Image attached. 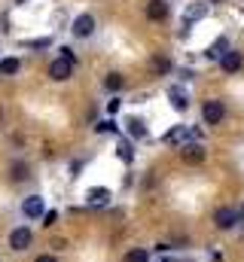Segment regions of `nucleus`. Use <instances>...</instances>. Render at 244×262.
Returning <instances> with one entry per match:
<instances>
[{"label": "nucleus", "mask_w": 244, "mask_h": 262, "mask_svg": "<svg viewBox=\"0 0 244 262\" xmlns=\"http://www.w3.org/2000/svg\"><path fill=\"white\" fill-rule=\"evenodd\" d=\"M116 156H119L125 165H131V162H134V149H131V140L119 137V143H116Z\"/></svg>", "instance_id": "17"}, {"label": "nucleus", "mask_w": 244, "mask_h": 262, "mask_svg": "<svg viewBox=\"0 0 244 262\" xmlns=\"http://www.w3.org/2000/svg\"><path fill=\"white\" fill-rule=\"evenodd\" d=\"M95 128L101 131V134H116V122H113V119H104V122H98V125H95Z\"/></svg>", "instance_id": "23"}, {"label": "nucleus", "mask_w": 244, "mask_h": 262, "mask_svg": "<svg viewBox=\"0 0 244 262\" xmlns=\"http://www.w3.org/2000/svg\"><path fill=\"white\" fill-rule=\"evenodd\" d=\"M15 3H28V0H15Z\"/></svg>", "instance_id": "32"}, {"label": "nucleus", "mask_w": 244, "mask_h": 262, "mask_svg": "<svg viewBox=\"0 0 244 262\" xmlns=\"http://www.w3.org/2000/svg\"><path fill=\"white\" fill-rule=\"evenodd\" d=\"M49 76H52L55 82H67V79L73 76V64H67L64 58H55V61L49 64Z\"/></svg>", "instance_id": "12"}, {"label": "nucleus", "mask_w": 244, "mask_h": 262, "mask_svg": "<svg viewBox=\"0 0 244 262\" xmlns=\"http://www.w3.org/2000/svg\"><path fill=\"white\" fill-rule=\"evenodd\" d=\"M122 262H150V250L147 247H134V250H128Z\"/></svg>", "instance_id": "20"}, {"label": "nucleus", "mask_w": 244, "mask_h": 262, "mask_svg": "<svg viewBox=\"0 0 244 262\" xmlns=\"http://www.w3.org/2000/svg\"><path fill=\"white\" fill-rule=\"evenodd\" d=\"M201 116H205V122H208V125H220V122H223V116H226V104H223V101H217V98H211V101H205Z\"/></svg>", "instance_id": "2"}, {"label": "nucleus", "mask_w": 244, "mask_h": 262, "mask_svg": "<svg viewBox=\"0 0 244 262\" xmlns=\"http://www.w3.org/2000/svg\"><path fill=\"white\" fill-rule=\"evenodd\" d=\"M150 67H153L156 73H171V61H168L165 55H156V58L150 61Z\"/></svg>", "instance_id": "22"}, {"label": "nucleus", "mask_w": 244, "mask_h": 262, "mask_svg": "<svg viewBox=\"0 0 244 262\" xmlns=\"http://www.w3.org/2000/svg\"><path fill=\"white\" fill-rule=\"evenodd\" d=\"M79 168H83V162H73V165H70V177H76V174H79Z\"/></svg>", "instance_id": "27"}, {"label": "nucleus", "mask_w": 244, "mask_h": 262, "mask_svg": "<svg viewBox=\"0 0 244 262\" xmlns=\"http://www.w3.org/2000/svg\"><path fill=\"white\" fill-rule=\"evenodd\" d=\"M189 140H192L189 125H174V128H168L162 134V143H165V146H177V149H180L183 143H189Z\"/></svg>", "instance_id": "3"}, {"label": "nucleus", "mask_w": 244, "mask_h": 262, "mask_svg": "<svg viewBox=\"0 0 244 262\" xmlns=\"http://www.w3.org/2000/svg\"><path fill=\"white\" fill-rule=\"evenodd\" d=\"M52 40L49 37H40V40H22V49H49Z\"/></svg>", "instance_id": "21"}, {"label": "nucleus", "mask_w": 244, "mask_h": 262, "mask_svg": "<svg viewBox=\"0 0 244 262\" xmlns=\"http://www.w3.org/2000/svg\"><path fill=\"white\" fill-rule=\"evenodd\" d=\"M241 67H244V55L235 52V49H229V52L220 58V70H223V73H238Z\"/></svg>", "instance_id": "9"}, {"label": "nucleus", "mask_w": 244, "mask_h": 262, "mask_svg": "<svg viewBox=\"0 0 244 262\" xmlns=\"http://www.w3.org/2000/svg\"><path fill=\"white\" fill-rule=\"evenodd\" d=\"M208 3H223V0H208Z\"/></svg>", "instance_id": "31"}, {"label": "nucleus", "mask_w": 244, "mask_h": 262, "mask_svg": "<svg viewBox=\"0 0 244 262\" xmlns=\"http://www.w3.org/2000/svg\"><path fill=\"white\" fill-rule=\"evenodd\" d=\"M22 213H25L28 220H40V216L46 213V201L40 195H28L22 201Z\"/></svg>", "instance_id": "5"}, {"label": "nucleus", "mask_w": 244, "mask_h": 262, "mask_svg": "<svg viewBox=\"0 0 244 262\" xmlns=\"http://www.w3.org/2000/svg\"><path fill=\"white\" fill-rule=\"evenodd\" d=\"M34 262H58V259H55V256H49V253H43V256H37Z\"/></svg>", "instance_id": "28"}, {"label": "nucleus", "mask_w": 244, "mask_h": 262, "mask_svg": "<svg viewBox=\"0 0 244 262\" xmlns=\"http://www.w3.org/2000/svg\"><path fill=\"white\" fill-rule=\"evenodd\" d=\"M22 70V61L15 58V55H6V58H0V76H15Z\"/></svg>", "instance_id": "15"}, {"label": "nucleus", "mask_w": 244, "mask_h": 262, "mask_svg": "<svg viewBox=\"0 0 244 262\" xmlns=\"http://www.w3.org/2000/svg\"><path fill=\"white\" fill-rule=\"evenodd\" d=\"M214 262H223V259H220V253H214Z\"/></svg>", "instance_id": "29"}, {"label": "nucleus", "mask_w": 244, "mask_h": 262, "mask_svg": "<svg viewBox=\"0 0 244 262\" xmlns=\"http://www.w3.org/2000/svg\"><path fill=\"white\" fill-rule=\"evenodd\" d=\"M208 15V6L205 3H192L189 9H186V15H183V28H180V34H186L189 28H192V21H201Z\"/></svg>", "instance_id": "10"}, {"label": "nucleus", "mask_w": 244, "mask_h": 262, "mask_svg": "<svg viewBox=\"0 0 244 262\" xmlns=\"http://www.w3.org/2000/svg\"><path fill=\"white\" fill-rule=\"evenodd\" d=\"M119 107H122L119 98H110V101H107V113H110V116H116V113H119Z\"/></svg>", "instance_id": "26"}, {"label": "nucleus", "mask_w": 244, "mask_h": 262, "mask_svg": "<svg viewBox=\"0 0 244 262\" xmlns=\"http://www.w3.org/2000/svg\"><path fill=\"white\" fill-rule=\"evenodd\" d=\"M58 52H61L58 58H64L67 64H73V67H76V55H73V49H70V46H61Z\"/></svg>", "instance_id": "24"}, {"label": "nucleus", "mask_w": 244, "mask_h": 262, "mask_svg": "<svg viewBox=\"0 0 244 262\" xmlns=\"http://www.w3.org/2000/svg\"><path fill=\"white\" fill-rule=\"evenodd\" d=\"M214 223H217V229H232L235 223H238V210H232V207H220L217 213H214Z\"/></svg>", "instance_id": "13"}, {"label": "nucleus", "mask_w": 244, "mask_h": 262, "mask_svg": "<svg viewBox=\"0 0 244 262\" xmlns=\"http://www.w3.org/2000/svg\"><path fill=\"white\" fill-rule=\"evenodd\" d=\"M31 241H34V235H31V229H28V226H18V229H12V232H9V247H12L15 253L28 250V247H31Z\"/></svg>", "instance_id": "4"}, {"label": "nucleus", "mask_w": 244, "mask_h": 262, "mask_svg": "<svg viewBox=\"0 0 244 262\" xmlns=\"http://www.w3.org/2000/svg\"><path fill=\"white\" fill-rule=\"evenodd\" d=\"M226 52H229V40H226V37H217V40L208 46V52H205V55H208L211 61H220Z\"/></svg>", "instance_id": "14"}, {"label": "nucleus", "mask_w": 244, "mask_h": 262, "mask_svg": "<svg viewBox=\"0 0 244 262\" xmlns=\"http://www.w3.org/2000/svg\"><path fill=\"white\" fill-rule=\"evenodd\" d=\"M55 223H58V213H55V210H46V213H43V226L49 229V226H55Z\"/></svg>", "instance_id": "25"}, {"label": "nucleus", "mask_w": 244, "mask_h": 262, "mask_svg": "<svg viewBox=\"0 0 244 262\" xmlns=\"http://www.w3.org/2000/svg\"><path fill=\"white\" fill-rule=\"evenodd\" d=\"M144 12H147L150 21H165V18L171 15V3H168V0H150Z\"/></svg>", "instance_id": "6"}, {"label": "nucleus", "mask_w": 244, "mask_h": 262, "mask_svg": "<svg viewBox=\"0 0 244 262\" xmlns=\"http://www.w3.org/2000/svg\"><path fill=\"white\" fill-rule=\"evenodd\" d=\"M168 101H171V107H174L177 113H186V110H189V95H186L183 85H171V89H168Z\"/></svg>", "instance_id": "8"}, {"label": "nucleus", "mask_w": 244, "mask_h": 262, "mask_svg": "<svg viewBox=\"0 0 244 262\" xmlns=\"http://www.w3.org/2000/svg\"><path fill=\"white\" fill-rule=\"evenodd\" d=\"M159 262H174V259H168V256H165V259H159Z\"/></svg>", "instance_id": "30"}, {"label": "nucleus", "mask_w": 244, "mask_h": 262, "mask_svg": "<svg viewBox=\"0 0 244 262\" xmlns=\"http://www.w3.org/2000/svg\"><path fill=\"white\" fill-rule=\"evenodd\" d=\"M9 177H12L15 183H22V180H28V177H31V168H28L25 162H15V165L9 168Z\"/></svg>", "instance_id": "19"}, {"label": "nucleus", "mask_w": 244, "mask_h": 262, "mask_svg": "<svg viewBox=\"0 0 244 262\" xmlns=\"http://www.w3.org/2000/svg\"><path fill=\"white\" fill-rule=\"evenodd\" d=\"M86 204H89V207H107V204H110V189L92 186V189L86 192Z\"/></svg>", "instance_id": "11"}, {"label": "nucleus", "mask_w": 244, "mask_h": 262, "mask_svg": "<svg viewBox=\"0 0 244 262\" xmlns=\"http://www.w3.org/2000/svg\"><path fill=\"white\" fill-rule=\"evenodd\" d=\"M125 131H128V137H134V140H144V137H147V125H144L137 116L125 122Z\"/></svg>", "instance_id": "16"}, {"label": "nucleus", "mask_w": 244, "mask_h": 262, "mask_svg": "<svg viewBox=\"0 0 244 262\" xmlns=\"http://www.w3.org/2000/svg\"><path fill=\"white\" fill-rule=\"evenodd\" d=\"M122 85H125V76H122V73H116V70L104 76V89H107V92H119Z\"/></svg>", "instance_id": "18"}, {"label": "nucleus", "mask_w": 244, "mask_h": 262, "mask_svg": "<svg viewBox=\"0 0 244 262\" xmlns=\"http://www.w3.org/2000/svg\"><path fill=\"white\" fill-rule=\"evenodd\" d=\"M180 156H183L186 165H198V162H205V146L195 143V140H189V143H183L180 146Z\"/></svg>", "instance_id": "7"}, {"label": "nucleus", "mask_w": 244, "mask_h": 262, "mask_svg": "<svg viewBox=\"0 0 244 262\" xmlns=\"http://www.w3.org/2000/svg\"><path fill=\"white\" fill-rule=\"evenodd\" d=\"M95 15L92 12H83V15H76L73 18V25H70V31H73V37H79V40H89L92 34H95Z\"/></svg>", "instance_id": "1"}]
</instances>
